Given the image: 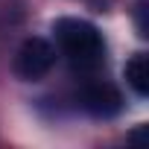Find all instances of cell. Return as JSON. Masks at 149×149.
<instances>
[{"instance_id": "obj_3", "label": "cell", "mask_w": 149, "mask_h": 149, "mask_svg": "<svg viewBox=\"0 0 149 149\" xmlns=\"http://www.w3.org/2000/svg\"><path fill=\"white\" fill-rule=\"evenodd\" d=\"M82 105L85 111H91L94 117H114L123 108V97L114 85L108 82H91L82 91Z\"/></svg>"}, {"instance_id": "obj_4", "label": "cell", "mask_w": 149, "mask_h": 149, "mask_svg": "<svg viewBox=\"0 0 149 149\" xmlns=\"http://www.w3.org/2000/svg\"><path fill=\"white\" fill-rule=\"evenodd\" d=\"M126 82L132 85V91L137 97H146L149 94V58L143 53H134L126 61Z\"/></svg>"}, {"instance_id": "obj_2", "label": "cell", "mask_w": 149, "mask_h": 149, "mask_svg": "<svg viewBox=\"0 0 149 149\" xmlns=\"http://www.w3.org/2000/svg\"><path fill=\"white\" fill-rule=\"evenodd\" d=\"M56 61V50L50 41L44 38H26L21 47H18V56H15V73L26 82H35L41 76H47L50 67Z\"/></svg>"}, {"instance_id": "obj_1", "label": "cell", "mask_w": 149, "mask_h": 149, "mask_svg": "<svg viewBox=\"0 0 149 149\" xmlns=\"http://www.w3.org/2000/svg\"><path fill=\"white\" fill-rule=\"evenodd\" d=\"M56 38H58V47L61 53L82 70L88 67H97L105 56V44H102V35L94 24L88 21H79V18H61L56 24Z\"/></svg>"}]
</instances>
